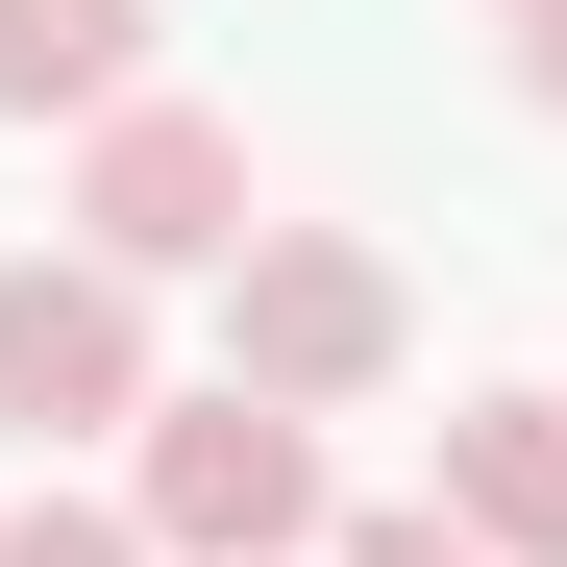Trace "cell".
<instances>
[{
    "label": "cell",
    "instance_id": "obj_1",
    "mask_svg": "<svg viewBox=\"0 0 567 567\" xmlns=\"http://www.w3.org/2000/svg\"><path fill=\"white\" fill-rule=\"evenodd\" d=\"M124 518H148V567H321L346 543V494H321V420H271V395H148V444H124Z\"/></svg>",
    "mask_w": 567,
    "mask_h": 567
},
{
    "label": "cell",
    "instance_id": "obj_2",
    "mask_svg": "<svg viewBox=\"0 0 567 567\" xmlns=\"http://www.w3.org/2000/svg\"><path fill=\"white\" fill-rule=\"evenodd\" d=\"M395 346H420V297H395V247H346V223H271L223 271V395H271V420H370Z\"/></svg>",
    "mask_w": 567,
    "mask_h": 567
},
{
    "label": "cell",
    "instance_id": "obj_3",
    "mask_svg": "<svg viewBox=\"0 0 567 567\" xmlns=\"http://www.w3.org/2000/svg\"><path fill=\"white\" fill-rule=\"evenodd\" d=\"M50 223L100 247L124 297H173V271H247V247H271L247 124H223V100H124V124H74V198H50Z\"/></svg>",
    "mask_w": 567,
    "mask_h": 567
},
{
    "label": "cell",
    "instance_id": "obj_4",
    "mask_svg": "<svg viewBox=\"0 0 567 567\" xmlns=\"http://www.w3.org/2000/svg\"><path fill=\"white\" fill-rule=\"evenodd\" d=\"M148 297L100 247H0V444H148Z\"/></svg>",
    "mask_w": 567,
    "mask_h": 567
},
{
    "label": "cell",
    "instance_id": "obj_5",
    "mask_svg": "<svg viewBox=\"0 0 567 567\" xmlns=\"http://www.w3.org/2000/svg\"><path fill=\"white\" fill-rule=\"evenodd\" d=\"M444 518L494 567H567V395H444Z\"/></svg>",
    "mask_w": 567,
    "mask_h": 567
},
{
    "label": "cell",
    "instance_id": "obj_6",
    "mask_svg": "<svg viewBox=\"0 0 567 567\" xmlns=\"http://www.w3.org/2000/svg\"><path fill=\"white\" fill-rule=\"evenodd\" d=\"M148 25H173V0H0V124H124V100H173Z\"/></svg>",
    "mask_w": 567,
    "mask_h": 567
},
{
    "label": "cell",
    "instance_id": "obj_7",
    "mask_svg": "<svg viewBox=\"0 0 567 567\" xmlns=\"http://www.w3.org/2000/svg\"><path fill=\"white\" fill-rule=\"evenodd\" d=\"M0 567H148V518H124V494H25V518H0Z\"/></svg>",
    "mask_w": 567,
    "mask_h": 567
},
{
    "label": "cell",
    "instance_id": "obj_8",
    "mask_svg": "<svg viewBox=\"0 0 567 567\" xmlns=\"http://www.w3.org/2000/svg\"><path fill=\"white\" fill-rule=\"evenodd\" d=\"M321 567H494V543H468V518H444V494H370V518H346V543H321Z\"/></svg>",
    "mask_w": 567,
    "mask_h": 567
},
{
    "label": "cell",
    "instance_id": "obj_9",
    "mask_svg": "<svg viewBox=\"0 0 567 567\" xmlns=\"http://www.w3.org/2000/svg\"><path fill=\"white\" fill-rule=\"evenodd\" d=\"M494 50H518V100L567 124V0H518V25H494Z\"/></svg>",
    "mask_w": 567,
    "mask_h": 567
}]
</instances>
